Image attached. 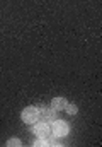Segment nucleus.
<instances>
[{"label":"nucleus","mask_w":102,"mask_h":147,"mask_svg":"<svg viewBox=\"0 0 102 147\" xmlns=\"http://www.w3.org/2000/svg\"><path fill=\"white\" fill-rule=\"evenodd\" d=\"M68 132H70V127H68L67 121H63V120H55V121H53V125H51V134H53V137L63 139V137L68 135Z\"/></svg>","instance_id":"obj_1"},{"label":"nucleus","mask_w":102,"mask_h":147,"mask_svg":"<svg viewBox=\"0 0 102 147\" xmlns=\"http://www.w3.org/2000/svg\"><path fill=\"white\" fill-rule=\"evenodd\" d=\"M21 118H22L24 123H29V125H31V123H36V121L39 120V108H36V106H27V108H24Z\"/></svg>","instance_id":"obj_2"},{"label":"nucleus","mask_w":102,"mask_h":147,"mask_svg":"<svg viewBox=\"0 0 102 147\" xmlns=\"http://www.w3.org/2000/svg\"><path fill=\"white\" fill-rule=\"evenodd\" d=\"M33 134L36 137H41V139H48L51 135V127L46 123V121H36L33 125Z\"/></svg>","instance_id":"obj_3"},{"label":"nucleus","mask_w":102,"mask_h":147,"mask_svg":"<svg viewBox=\"0 0 102 147\" xmlns=\"http://www.w3.org/2000/svg\"><path fill=\"white\" fill-rule=\"evenodd\" d=\"M39 116H41L43 121L53 123V121L56 120V111L53 110V108H41V110H39Z\"/></svg>","instance_id":"obj_4"},{"label":"nucleus","mask_w":102,"mask_h":147,"mask_svg":"<svg viewBox=\"0 0 102 147\" xmlns=\"http://www.w3.org/2000/svg\"><path fill=\"white\" fill-rule=\"evenodd\" d=\"M67 105H68V101L65 98H53V101H51V108L55 111H65Z\"/></svg>","instance_id":"obj_5"},{"label":"nucleus","mask_w":102,"mask_h":147,"mask_svg":"<svg viewBox=\"0 0 102 147\" xmlns=\"http://www.w3.org/2000/svg\"><path fill=\"white\" fill-rule=\"evenodd\" d=\"M65 111H67L68 115H77L78 113V108H77V105H67V108H65Z\"/></svg>","instance_id":"obj_6"},{"label":"nucleus","mask_w":102,"mask_h":147,"mask_svg":"<svg viewBox=\"0 0 102 147\" xmlns=\"http://www.w3.org/2000/svg\"><path fill=\"white\" fill-rule=\"evenodd\" d=\"M7 146L9 147H21L22 142H21L19 139H10V140H7Z\"/></svg>","instance_id":"obj_7"}]
</instances>
